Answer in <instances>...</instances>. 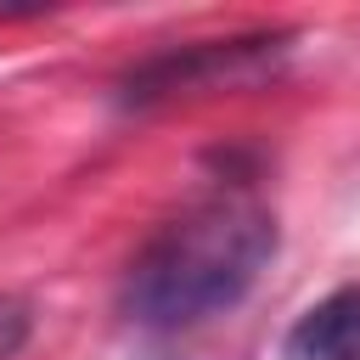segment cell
I'll list each match as a JSON object with an SVG mask.
<instances>
[{
	"instance_id": "6da1fadb",
	"label": "cell",
	"mask_w": 360,
	"mask_h": 360,
	"mask_svg": "<svg viewBox=\"0 0 360 360\" xmlns=\"http://www.w3.org/2000/svg\"><path fill=\"white\" fill-rule=\"evenodd\" d=\"M276 259V214L242 191H219L174 214L124 270L118 309L146 332H186L231 315Z\"/></svg>"
},
{
	"instance_id": "3957f363",
	"label": "cell",
	"mask_w": 360,
	"mask_h": 360,
	"mask_svg": "<svg viewBox=\"0 0 360 360\" xmlns=\"http://www.w3.org/2000/svg\"><path fill=\"white\" fill-rule=\"evenodd\" d=\"M281 360H360V287H338L309 304L287 326Z\"/></svg>"
},
{
	"instance_id": "277c9868",
	"label": "cell",
	"mask_w": 360,
	"mask_h": 360,
	"mask_svg": "<svg viewBox=\"0 0 360 360\" xmlns=\"http://www.w3.org/2000/svg\"><path fill=\"white\" fill-rule=\"evenodd\" d=\"M0 309H6V298H0Z\"/></svg>"
},
{
	"instance_id": "7a4b0ae2",
	"label": "cell",
	"mask_w": 360,
	"mask_h": 360,
	"mask_svg": "<svg viewBox=\"0 0 360 360\" xmlns=\"http://www.w3.org/2000/svg\"><path fill=\"white\" fill-rule=\"evenodd\" d=\"M292 51V34H231V39H191L152 51L118 79V107H163L180 96L236 90L264 73H276Z\"/></svg>"
}]
</instances>
